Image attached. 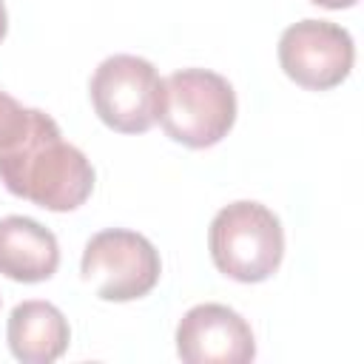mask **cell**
I'll use <instances>...</instances> for the list:
<instances>
[{
	"instance_id": "cell-6",
	"label": "cell",
	"mask_w": 364,
	"mask_h": 364,
	"mask_svg": "<svg viewBox=\"0 0 364 364\" xmlns=\"http://www.w3.org/2000/svg\"><path fill=\"white\" fill-rule=\"evenodd\" d=\"M282 71L307 91L341 85L355 63V46L347 28L330 20H299L279 37Z\"/></svg>"
},
{
	"instance_id": "cell-7",
	"label": "cell",
	"mask_w": 364,
	"mask_h": 364,
	"mask_svg": "<svg viewBox=\"0 0 364 364\" xmlns=\"http://www.w3.org/2000/svg\"><path fill=\"white\" fill-rule=\"evenodd\" d=\"M176 355L188 364H245L256 358V338L233 307L208 301L179 318Z\"/></svg>"
},
{
	"instance_id": "cell-11",
	"label": "cell",
	"mask_w": 364,
	"mask_h": 364,
	"mask_svg": "<svg viewBox=\"0 0 364 364\" xmlns=\"http://www.w3.org/2000/svg\"><path fill=\"white\" fill-rule=\"evenodd\" d=\"M310 3H316V6H321V9H350V6H355L358 0H310Z\"/></svg>"
},
{
	"instance_id": "cell-1",
	"label": "cell",
	"mask_w": 364,
	"mask_h": 364,
	"mask_svg": "<svg viewBox=\"0 0 364 364\" xmlns=\"http://www.w3.org/2000/svg\"><path fill=\"white\" fill-rule=\"evenodd\" d=\"M0 179L9 193L54 213L77 210L94 191V165L63 139L60 125L28 108L23 128L0 145Z\"/></svg>"
},
{
	"instance_id": "cell-3",
	"label": "cell",
	"mask_w": 364,
	"mask_h": 364,
	"mask_svg": "<svg viewBox=\"0 0 364 364\" xmlns=\"http://www.w3.org/2000/svg\"><path fill=\"white\" fill-rule=\"evenodd\" d=\"M208 247L222 276L256 284L279 270L284 256V230L270 208L242 199L225 205L213 216L208 228Z\"/></svg>"
},
{
	"instance_id": "cell-12",
	"label": "cell",
	"mask_w": 364,
	"mask_h": 364,
	"mask_svg": "<svg viewBox=\"0 0 364 364\" xmlns=\"http://www.w3.org/2000/svg\"><path fill=\"white\" fill-rule=\"evenodd\" d=\"M6 31H9V14H6V6H3V0H0V43H3Z\"/></svg>"
},
{
	"instance_id": "cell-4",
	"label": "cell",
	"mask_w": 364,
	"mask_h": 364,
	"mask_svg": "<svg viewBox=\"0 0 364 364\" xmlns=\"http://www.w3.org/2000/svg\"><path fill=\"white\" fill-rule=\"evenodd\" d=\"M80 273L102 301H134L156 287L162 262L142 233L108 228L88 239Z\"/></svg>"
},
{
	"instance_id": "cell-10",
	"label": "cell",
	"mask_w": 364,
	"mask_h": 364,
	"mask_svg": "<svg viewBox=\"0 0 364 364\" xmlns=\"http://www.w3.org/2000/svg\"><path fill=\"white\" fill-rule=\"evenodd\" d=\"M28 108H23L14 97H9L6 91H0V145H6L26 122Z\"/></svg>"
},
{
	"instance_id": "cell-5",
	"label": "cell",
	"mask_w": 364,
	"mask_h": 364,
	"mask_svg": "<svg viewBox=\"0 0 364 364\" xmlns=\"http://www.w3.org/2000/svg\"><path fill=\"white\" fill-rule=\"evenodd\" d=\"M97 117L119 134H145L162 102V77L154 63L136 54L105 57L88 85Z\"/></svg>"
},
{
	"instance_id": "cell-2",
	"label": "cell",
	"mask_w": 364,
	"mask_h": 364,
	"mask_svg": "<svg viewBox=\"0 0 364 364\" xmlns=\"http://www.w3.org/2000/svg\"><path fill=\"white\" fill-rule=\"evenodd\" d=\"M156 122L185 148H210L236 122V91L222 74L208 68L173 71L162 80Z\"/></svg>"
},
{
	"instance_id": "cell-8",
	"label": "cell",
	"mask_w": 364,
	"mask_h": 364,
	"mask_svg": "<svg viewBox=\"0 0 364 364\" xmlns=\"http://www.w3.org/2000/svg\"><path fill=\"white\" fill-rule=\"evenodd\" d=\"M60 267L57 236L28 216L0 219V273L11 282H46Z\"/></svg>"
},
{
	"instance_id": "cell-9",
	"label": "cell",
	"mask_w": 364,
	"mask_h": 364,
	"mask_svg": "<svg viewBox=\"0 0 364 364\" xmlns=\"http://www.w3.org/2000/svg\"><path fill=\"white\" fill-rule=\"evenodd\" d=\"M6 338L17 361L51 364L68 350L71 327H68V318L60 313V307H54L51 301L28 299L11 310Z\"/></svg>"
}]
</instances>
